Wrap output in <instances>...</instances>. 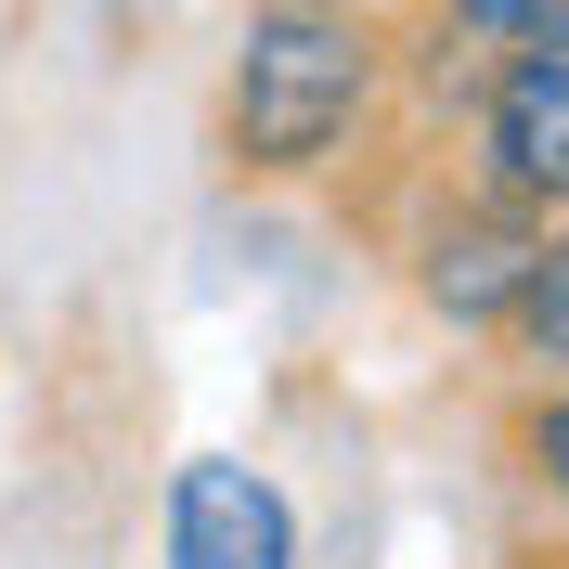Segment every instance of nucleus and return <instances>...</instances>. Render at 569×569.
<instances>
[{
	"label": "nucleus",
	"mask_w": 569,
	"mask_h": 569,
	"mask_svg": "<svg viewBox=\"0 0 569 569\" xmlns=\"http://www.w3.org/2000/svg\"><path fill=\"white\" fill-rule=\"evenodd\" d=\"M208 142L247 194H362L401 156V27L247 0V27L220 52Z\"/></svg>",
	"instance_id": "f257e3e1"
},
{
	"label": "nucleus",
	"mask_w": 569,
	"mask_h": 569,
	"mask_svg": "<svg viewBox=\"0 0 569 569\" xmlns=\"http://www.w3.org/2000/svg\"><path fill=\"white\" fill-rule=\"evenodd\" d=\"M350 208H376L401 298H415L453 350L492 362L505 311H518V284H531V259H543V208H518V194H492V181H466L440 142H401Z\"/></svg>",
	"instance_id": "f03ea898"
},
{
	"label": "nucleus",
	"mask_w": 569,
	"mask_h": 569,
	"mask_svg": "<svg viewBox=\"0 0 569 569\" xmlns=\"http://www.w3.org/2000/svg\"><path fill=\"white\" fill-rule=\"evenodd\" d=\"M427 142H440L466 181H492V194H518V208L557 220L569 208V27L518 39V52H479L466 91H453V117Z\"/></svg>",
	"instance_id": "7ed1b4c3"
},
{
	"label": "nucleus",
	"mask_w": 569,
	"mask_h": 569,
	"mask_svg": "<svg viewBox=\"0 0 569 569\" xmlns=\"http://www.w3.org/2000/svg\"><path fill=\"white\" fill-rule=\"evenodd\" d=\"M156 569H311V518L259 453H181L156 479Z\"/></svg>",
	"instance_id": "20e7f679"
},
{
	"label": "nucleus",
	"mask_w": 569,
	"mask_h": 569,
	"mask_svg": "<svg viewBox=\"0 0 569 569\" xmlns=\"http://www.w3.org/2000/svg\"><path fill=\"white\" fill-rule=\"evenodd\" d=\"M492 479L518 505V543L569 557V376H505L492 389Z\"/></svg>",
	"instance_id": "39448f33"
},
{
	"label": "nucleus",
	"mask_w": 569,
	"mask_h": 569,
	"mask_svg": "<svg viewBox=\"0 0 569 569\" xmlns=\"http://www.w3.org/2000/svg\"><path fill=\"white\" fill-rule=\"evenodd\" d=\"M505 376H569V208L543 220V259H531V284H518L505 337H492V389Z\"/></svg>",
	"instance_id": "423d86ee"
},
{
	"label": "nucleus",
	"mask_w": 569,
	"mask_h": 569,
	"mask_svg": "<svg viewBox=\"0 0 569 569\" xmlns=\"http://www.w3.org/2000/svg\"><path fill=\"white\" fill-rule=\"evenodd\" d=\"M298 13H389V27H401V13H415V0H298Z\"/></svg>",
	"instance_id": "0eeeda50"
},
{
	"label": "nucleus",
	"mask_w": 569,
	"mask_h": 569,
	"mask_svg": "<svg viewBox=\"0 0 569 569\" xmlns=\"http://www.w3.org/2000/svg\"><path fill=\"white\" fill-rule=\"evenodd\" d=\"M531 569H569V557H557V543H531Z\"/></svg>",
	"instance_id": "6e6552de"
}]
</instances>
